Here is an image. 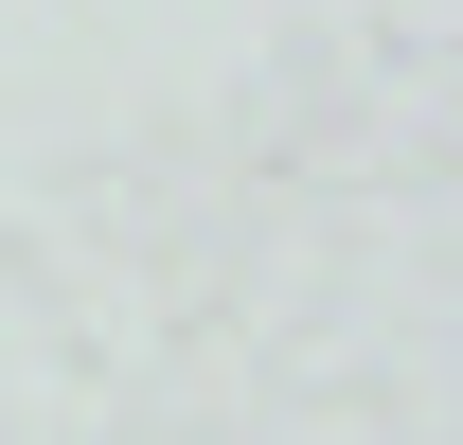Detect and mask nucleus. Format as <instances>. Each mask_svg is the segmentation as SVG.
Here are the masks:
<instances>
[]
</instances>
